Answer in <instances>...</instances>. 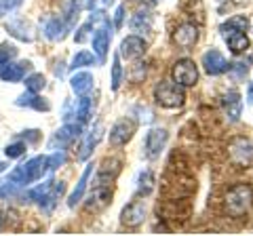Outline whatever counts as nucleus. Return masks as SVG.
<instances>
[{
    "label": "nucleus",
    "instance_id": "nucleus-42",
    "mask_svg": "<svg viewBox=\"0 0 253 236\" xmlns=\"http://www.w3.org/2000/svg\"><path fill=\"white\" fill-rule=\"evenodd\" d=\"M249 97H251V99H253V82H251V84H249Z\"/></svg>",
    "mask_w": 253,
    "mask_h": 236
},
{
    "label": "nucleus",
    "instance_id": "nucleus-36",
    "mask_svg": "<svg viewBox=\"0 0 253 236\" xmlns=\"http://www.w3.org/2000/svg\"><path fill=\"white\" fill-rule=\"evenodd\" d=\"M91 28H93V21H86L84 26L74 34V40H76V42H84V40H86V34H89Z\"/></svg>",
    "mask_w": 253,
    "mask_h": 236
},
{
    "label": "nucleus",
    "instance_id": "nucleus-4",
    "mask_svg": "<svg viewBox=\"0 0 253 236\" xmlns=\"http://www.w3.org/2000/svg\"><path fill=\"white\" fill-rule=\"evenodd\" d=\"M173 82H177L179 86H194L199 80V68L192 59H179L175 61V66L171 70Z\"/></svg>",
    "mask_w": 253,
    "mask_h": 236
},
{
    "label": "nucleus",
    "instance_id": "nucleus-2",
    "mask_svg": "<svg viewBox=\"0 0 253 236\" xmlns=\"http://www.w3.org/2000/svg\"><path fill=\"white\" fill-rule=\"evenodd\" d=\"M253 204V188L249 184H236L224 198V209L230 217H243L249 213Z\"/></svg>",
    "mask_w": 253,
    "mask_h": 236
},
{
    "label": "nucleus",
    "instance_id": "nucleus-5",
    "mask_svg": "<svg viewBox=\"0 0 253 236\" xmlns=\"http://www.w3.org/2000/svg\"><path fill=\"white\" fill-rule=\"evenodd\" d=\"M228 154H230V160L236 167H249L253 158V146L249 139L236 137L230 144V148H228Z\"/></svg>",
    "mask_w": 253,
    "mask_h": 236
},
{
    "label": "nucleus",
    "instance_id": "nucleus-12",
    "mask_svg": "<svg viewBox=\"0 0 253 236\" xmlns=\"http://www.w3.org/2000/svg\"><path fill=\"white\" fill-rule=\"evenodd\" d=\"M203 68L209 76H219L228 70V61L217 49H211L203 55Z\"/></svg>",
    "mask_w": 253,
    "mask_h": 236
},
{
    "label": "nucleus",
    "instance_id": "nucleus-40",
    "mask_svg": "<svg viewBox=\"0 0 253 236\" xmlns=\"http://www.w3.org/2000/svg\"><path fill=\"white\" fill-rule=\"evenodd\" d=\"M0 230H4V215L0 213Z\"/></svg>",
    "mask_w": 253,
    "mask_h": 236
},
{
    "label": "nucleus",
    "instance_id": "nucleus-32",
    "mask_svg": "<svg viewBox=\"0 0 253 236\" xmlns=\"http://www.w3.org/2000/svg\"><path fill=\"white\" fill-rule=\"evenodd\" d=\"M26 148H28L26 141H15V144H9V146H6L4 156H6V158H19V156L26 154Z\"/></svg>",
    "mask_w": 253,
    "mask_h": 236
},
{
    "label": "nucleus",
    "instance_id": "nucleus-30",
    "mask_svg": "<svg viewBox=\"0 0 253 236\" xmlns=\"http://www.w3.org/2000/svg\"><path fill=\"white\" fill-rule=\"evenodd\" d=\"M226 72H230V76L234 78V80H241V78L249 72V64L247 61H234V64H228Z\"/></svg>",
    "mask_w": 253,
    "mask_h": 236
},
{
    "label": "nucleus",
    "instance_id": "nucleus-44",
    "mask_svg": "<svg viewBox=\"0 0 253 236\" xmlns=\"http://www.w3.org/2000/svg\"><path fill=\"white\" fill-rule=\"evenodd\" d=\"M2 15H4V13H2V9H0V17H2Z\"/></svg>",
    "mask_w": 253,
    "mask_h": 236
},
{
    "label": "nucleus",
    "instance_id": "nucleus-38",
    "mask_svg": "<svg viewBox=\"0 0 253 236\" xmlns=\"http://www.w3.org/2000/svg\"><path fill=\"white\" fill-rule=\"evenodd\" d=\"M123 19H125V6L121 4V6L116 9V15H114V26L121 28V26H123Z\"/></svg>",
    "mask_w": 253,
    "mask_h": 236
},
{
    "label": "nucleus",
    "instance_id": "nucleus-35",
    "mask_svg": "<svg viewBox=\"0 0 253 236\" xmlns=\"http://www.w3.org/2000/svg\"><path fill=\"white\" fill-rule=\"evenodd\" d=\"M63 162H66V152H63V150H59V152H53V154L49 156V171L59 169Z\"/></svg>",
    "mask_w": 253,
    "mask_h": 236
},
{
    "label": "nucleus",
    "instance_id": "nucleus-3",
    "mask_svg": "<svg viewBox=\"0 0 253 236\" xmlns=\"http://www.w3.org/2000/svg\"><path fill=\"white\" fill-rule=\"evenodd\" d=\"M154 99H156V104L163 108H169V110L181 108L186 101L184 86H179L173 80H161L154 86Z\"/></svg>",
    "mask_w": 253,
    "mask_h": 236
},
{
    "label": "nucleus",
    "instance_id": "nucleus-31",
    "mask_svg": "<svg viewBox=\"0 0 253 236\" xmlns=\"http://www.w3.org/2000/svg\"><path fill=\"white\" fill-rule=\"evenodd\" d=\"M15 57H17V46L15 44H2L0 46V68H2L4 64H9V61H13Z\"/></svg>",
    "mask_w": 253,
    "mask_h": 236
},
{
    "label": "nucleus",
    "instance_id": "nucleus-15",
    "mask_svg": "<svg viewBox=\"0 0 253 236\" xmlns=\"http://www.w3.org/2000/svg\"><path fill=\"white\" fill-rule=\"evenodd\" d=\"M221 106H224V112L228 114L232 122H236L241 118V112H243V99L236 91H228L224 97H221Z\"/></svg>",
    "mask_w": 253,
    "mask_h": 236
},
{
    "label": "nucleus",
    "instance_id": "nucleus-7",
    "mask_svg": "<svg viewBox=\"0 0 253 236\" xmlns=\"http://www.w3.org/2000/svg\"><path fill=\"white\" fill-rule=\"evenodd\" d=\"M146 219V202L144 200H131L121 213V224L126 228H137Z\"/></svg>",
    "mask_w": 253,
    "mask_h": 236
},
{
    "label": "nucleus",
    "instance_id": "nucleus-21",
    "mask_svg": "<svg viewBox=\"0 0 253 236\" xmlns=\"http://www.w3.org/2000/svg\"><path fill=\"white\" fill-rule=\"evenodd\" d=\"M63 30H66V21L59 17H49L42 23V32L49 40H61L63 38Z\"/></svg>",
    "mask_w": 253,
    "mask_h": 236
},
{
    "label": "nucleus",
    "instance_id": "nucleus-24",
    "mask_svg": "<svg viewBox=\"0 0 253 236\" xmlns=\"http://www.w3.org/2000/svg\"><path fill=\"white\" fill-rule=\"evenodd\" d=\"M224 40L228 42V49H230L234 55H241L249 49V38H247V32H232L224 36Z\"/></svg>",
    "mask_w": 253,
    "mask_h": 236
},
{
    "label": "nucleus",
    "instance_id": "nucleus-43",
    "mask_svg": "<svg viewBox=\"0 0 253 236\" xmlns=\"http://www.w3.org/2000/svg\"><path fill=\"white\" fill-rule=\"evenodd\" d=\"M93 2H95V0H89V2H86V9H91V6H93Z\"/></svg>",
    "mask_w": 253,
    "mask_h": 236
},
{
    "label": "nucleus",
    "instance_id": "nucleus-22",
    "mask_svg": "<svg viewBox=\"0 0 253 236\" xmlns=\"http://www.w3.org/2000/svg\"><path fill=\"white\" fill-rule=\"evenodd\" d=\"M76 122H81V124H84V122H89L91 120V116H93V99H91V95L89 93H84V95H81V99L76 101Z\"/></svg>",
    "mask_w": 253,
    "mask_h": 236
},
{
    "label": "nucleus",
    "instance_id": "nucleus-1",
    "mask_svg": "<svg viewBox=\"0 0 253 236\" xmlns=\"http://www.w3.org/2000/svg\"><path fill=\"white\" fill-rule=\"evenodd\" d=\"M46 171H49V156H34V158H30L26 164L15 167L9 173L6 182H11V184L17 186L19 190H23V188H28L30 184L42 179Z\"/></svg>",
    "mask_w": 253,
    "mask_h": 236
},
{
    "label": "nucleus",
    "instance_id": "nucleus-29",
    "mask_svg": "<svg viewBox=\"0 0 253 236\" xmlns=\"http://www.w3.org/2000/svg\"><path fill=\"white\" fill-rule=\"evenodd\" d=\"M152 188H154V175L150 171H144V173H139V179H137V192L139 194H150L152 192Z\"/></svg>",
    "mask_w": 253,
    "mask_h": 236
},
{
    "label": "nucleus",
    "instance_id": "nucleus-41",
    "mask_svg": "<svg viewBox=\"0 0 253 236\" xmlns=\"http://www.w3.org/2000/svg\"><path fill=\"white\" fill-rule=\"evenodd\" d=\"M6 167H9V164H6V162H0V173L6 171Z\"/></svg>",
    "mask_w": 253,
    "mask_h": 236
},
{
    "label": "nucleus",
    "instance_id": "nucleus-20",
    "mask_svg": "<svg viewBox=\"0 0 253 236\" xmlns=\"http://www.w3.org/2000/svg\"><path fill=\"white\" fill-rule=\"evenodd\" d=\"M91 175H93V164H86V169L83 171V175H81V179H78V184H76V190L70 194V198H68V207L74 209L76 204L81 202V198H83V194H84V190H86V184H89Z\"/></svg>",
    "mask_w": 253,
    "mask_h": 236
},
{
    "label": "nucleus",
    "instance_id": "nucleus-11",
    "mask_svg": "<svg viewBox=\"0 0 253 236\" xmlns=\"http://www.w3.org/2000/svg\"><path fill=\"white\" fill-rule=\"evenodd\" d=\"M30 70H32L30 61H17V64L9 61V64H4L0 68V80L2 82H21Z\"/></svg>",
    "mask_w": 253,
    "mask_h": 236
},
{
    "label": "nucleus",
    "instance_id": "nucleus-28",
    "mask_svg": "<svg viewBox=\"0 0 253 236\" xmlns=\"http://www.w3.org/2000/svg\"><path fill=\"white\" fill-rule=\"evenodd\" d=\"M26 91H32V93H41L44 86H46V78L42 74H30L26 76Z\"/></svg>",
    "mask_w": 253,
    "mask_h": 236
},
{
    "label": "nucleus",
    "instance_id": "nucleus-25",
    "mask_svg": "<svg viewBox=\"0 0 253 236\" xmlns=\"http://www.w3.org/2000/svg\"><path fill=\"white\" fill-rule=\"evenodd\" d=\"M131 30L133 32H150L152 30V15L148 11H137L131 19Z\"/></svg>",
    "mask_w": 253,
    "mask_h": 236
},
{
    "label": "nucleus",
    "instance_id": "nucleus-14",
    "mask_svg": "<svg viewBox=\"0 0 253 236\" xmlns=\"http://www.w3.org/2000/svg\"><path fill=\"white\" fill-rule=\"evenodd\" d=\"M110 200H112V190H110L108 186H95L93 188V194L89 196V200H86V211H101V209H106Z\"/></svg>",
    "mask_w": 253,
    "mask_h": 236
},
{
    "label": "nucleus",
    "instance_id": "nucleus-34",
    "mask_svg": "<svg viewBox=\"0 0 253 236\" xmlns=\"http://www.w3.org/2000/svg\"><path fill=\"white\" fill-rule=\"evenodd\" d=\"M19 192H21V190H19V188L15 186V184L6 182V179H4V182H0V200H2V198H9V196H17Z\"/></svg>",
    "mask_w": 253,
    "mask_h": 236
},
{
    "label": "nucleus",
    "instance_id": "nucleus-6",
    "mask_svg": "<svg viewBox=\"0 0 253 236\" xmlns=\"http://www.w3.org/2000/svg\"><path fill=\"white\" fill-rule=\"evenodd\" d=\"M110 21H108V17L101 21V28L97 30V32L93 34V38H91V42H93V53L97 55V59L99 61H106V57H108V49H110V40H112V32H110Z\"/></svg>",
    "mask_w": 253,
    "mask_h": 236
},
{
    "label": "nucleus",
    "instance_id": "nucleus-19",
    "mask_svg": "<svg viewBox=\"0 0 253 236\" xmlns=\"http://www.w3.org/2000/svg\"><path fill=\"white\" fill-rule=\"evenodd\" d=\"M93 82H95L93 74H89V72H76V74H72V78H70V86H72V91L76 93V95L91 93Z\"/></svg>",
    "mask_w": 253,
    "mask_h": 236
},
{
    "label": "nucleus",
    "instance_id": "nucleus-33",
    "mask_svg": "<svg viewBox=\"0 0 253 236\" xmlns=\"http://www.w3.org/2000/svg\"><path fill=\"white\" fill-rule=\"evenodd\" d=\"M121 82H123V66H121V55H116L112 64V91H118Z\"/></svg>",
    "mask_w": 253,
    "mask_h": 236
},
{
    "label": "nucleus",
    "instance_id": "nucleus-23",
    "mask_svg": "<svg viewBox=\"0 0 253 236\" xmlns=\"http://www.w3.org/2000/svg\"><path fill=\"white\" fill-rule=\"evenodd\" d=\"M249 30V19L245 17V15H234V17H230L226 23H221L219 32L221 36H228L232 32H247Z\"/></svg>",
    "mask_w": 253,
    "mask_h": 236
},
{
    "label": "nucleus",
    "instance_id": "nucleus-10",
    "mask_svg": "<svg viewBox=\"0 0 253 236\" xmlns=\"http://www.w3.org/2000/svg\"><path fill=\"white\" fill-rule=\"evenodd\" d=\"M133 133H135V122L129 120V118H123L118 120L112 129H110V144L112 146H125L126 141H131Z\"/></svg>",
    "mask_w": 253,
    "mask_h": 236
},
{
    "label": "nucleus",
    "instance_id": "nucleus-9",
    "mask_svg": "<svg viewBox=\"0 0 253 236\" xmlns=\"http://www.w3.org/2000/svg\"><path fill=\"white\" fill-rule=\"evenodd\" d=\"M173 42H175L179 49H192V46L199 42V28L194 23H181L173 32Z\"/></svg>",
    "mask_w": 253,
    "mask_h": 236
},
{
    "label": "nucleus",
    "instance_id": "nucleus-26",
    "mask_svg": "<svg viewBox=\"0 0 253 236\" xmlns=\"http://www.w3.org/2000/svg\"><path fill=\"white\" fill-rule=\"evenodd\" d=\"M99 141V124H95V131H91L89 135H86L84 139V144L81 146V152H78V160H86L89 156L93 154V148L95 144Z\"/></svg>",
    "mask_w": 253,
    "mask_h": 236
},
{
    "label": "nucleus",
    "instance_id": "nucleus-18",
    "mask_svg": "<svg viewBox=\"0 0 253 236\" xmlns=\"http://www.w3.org/2000/svg\"><path fill=\"white\" fill-rule=\"evenodd\" d=\"M6 32H9L13 38H17L21 42H32L34 40V34H32L30 23H26L23 19H11L6 23Z\"/></svg>",
    "mask_w": 253,
    "mask_h": 236
},
{
    "label": "nucleus",
    "instance_id": "nucleus-39",
    "mask_svg": "<svg viewBox=\"0 0 253 236\" xmlns=\"http://www.w3.org/2000/svg\"><path fill=\"white\" fill-rule=\"evenodd\" d=\"M28 137V141H38V137H41V135H38V131H23V139H26ZM28 141H26V144H28Z\"/></svg>",
    "mask_w": 253,
    "mask_h": 236
},
{
    "label": "nucleus",
    "instance_id": "nucleus-17",
    "mask_svg": "<svg viewBox=\"0 0 253 236\" xmlns=\"http://www.w3.org/2000/svg\"><path fill=\"white\" fill-rule=\"evenodd\" d=\"M15 104H17L19 108H34V110H38V112H49L51 110L49 101H44V97H41L38 93H32V91H26L23 95H19L17 99H15Z\"/></svg>",
    "mask_w": 253,
    "mask_h": 236
},
{
    "label": "nucleus",
    "instance_id": "nucleus-8",
    "mask_svg": "<svg viewBox=\"0 0 253 236\" xmlns=\"http://www.w3.org/2000/svg\"><path fill=\"white\" fill-rule=\"evenodd\" d=\"M167 139H169V133L165 129H150L146 133V154H148V158H158L161 152L165 150V146H167Z\"/></svg>",
    "mask_w": 253,
    "mask_h": 236
},
{
    "label": "nucleus",
    "instance_id": "nucleus-16",
    "mask_svg": "<svg viewBox=\"0 0 253 236\" xmlns=\"http://www.w3.org/2000/svg\"><path fill=\"white\" fill-rule=\"evenodd\" d=\"M81 135H83V124L74 120V122L63 124V127L55 133L53 141H59V146H68V144H72V141H76Z\"/></svg>",
    "mask_w": 253,
    "mask_h": 236
},
{
    "label": "nucleus",
    "instance_id": "nucleus-27",
    "mask_svg": "<svg viewBox=\"0 0 253 236\" xmlns=\"http://www.w3.org/2000/svg\"><path fill=\"white\" fill-rule=\"evenodd\" d=\"M95 61H97V57H95L91 51H78V53L74 55L70 70H81V68H86V66H93Z\"/></svg>",
    "mask_w": 253,
    "mask_h": 236
},
{
    "label": "nucleus",
    "instance_id": "nucleus-37",
    "mask_svg": "<svg viewBox=\"0 0 253 236\" xmlns=\"http://www.w3.org/2000/svg\"><path fill=\"white\" fill-rule=\"evenodd\" d=\"M21 2H23V0H0V9H2V13H6V11H15Z\"/></svg>",
    "mask_w": 253,
    "mask_h": 236
},
{
    "label": "nucleus",
    "instance_id": "nucleus-13",
    "mask_svg": "<svg viewBox=\"0 0 253 236\" xmlns=\"http://www.w3.org/2000/svg\"><path fill=\"white\" fill-rule=\"evenodd\" d=\"M146 53V40L137 34L126 36L121 42V57L125 59H139Z\"/></svg>",
    "mask_w": 253,
    "mask_h": 236
}]
</instances>
